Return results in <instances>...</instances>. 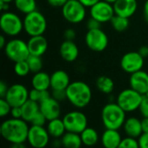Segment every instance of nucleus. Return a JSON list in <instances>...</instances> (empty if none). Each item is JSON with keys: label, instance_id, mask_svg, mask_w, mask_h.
I'll return each instance as SVG.
<instances>
[{"label": "nucleus", "instance_id": "obj_1", "mask_svg": "<svg viewBox=\"0 0 148 148\" xmlns=\"http://www.w3.org/2000/svg\"><path fill=\"white\" fill-rule=\"evenodd\" d=\"M29 122L23 119L10 118L4 121L0 127L2 137L10 144L25 143L28 139Z\"/></svg>", "mask_w": 148, "mask_h": 148}, {"label": "nucleus", "instance_id": "obj_2", "mask_svg": "<svg viewBox=\"0 0 148 148\" xmlns=\"http://www.w3.org/2000/svg\"><path fill=\"white\" fill-rule=\"evenodd\" d=\"M67 100L76 108H86L92 100V90L84 82L75 81L70 82L66 88Z\"/></svg>", "mask_w": 148, "mask_h": 148}, {"label": "nucleus", "instance_id": "obj_3", "mask_svg": "<svg viewBox=\"0 0 148 148\" xmlns=\"http://www.w3.org/2000/svg\"><path fill=\"white\" fill-rule=\"evenodd\" d=\"M126 112L117 102L106 104L101 110V121L106 128L120 129L127 120Z\"/></svg>", "mask_w": 148, "mask_h": 148}, {"label": "nucleus", "instance_id": "obj_4", "mask_svg": "<svg viewBox=\"0 0 148 148\" xmlns=\"http://www.w3.org/2000/svg\"><path fill=\"white\" fill-rule=\"evenodd\" d=\"M47 29L44 15L37 10L28 13L23 18V30L29 36L43 35Z\"/></svg>", "mask_w": 148, "mask_h": 148}, {"label": "nucleus", "instance_id": "obj_5", "mask_svg": "<svg viewBox=\"0 0 148 148\" xmlns=\"http://www.w3.org/2000/svg\"><path fill=\"white\" fill-rule=\"evenodd\" d=\"M0 27L8 36H16L23 30V20L14 12L4 11L0 17Z\"/></svg>", "mask_w": 148, "mask_h": 148}, {"label": "nucleus", "instance_id": "obj_6", "mask_svg": "<svg viewBox=\"0 0 148 148\" xmlns=\"http://www.w3.org/2000/svg\"><path fill=\"white\" fill-rule=\"evenodd\" d=\"M3 49L6 56L14 62L27 60L30 55L28 43L19 38L8 41Z\"/></svg>", "mask_w": 148, "mask_h": 148}, {"label": "nucleus", "instance_id": "obj_7", "mask_svg": "<svg viewBox=\"0 0 148 148\" xmlns=\"http://www.w3.org/2000/svg\"><path fill=\"white\" fill-rule=\"evenodd\" d=\"M142 99L141 94L130 88L122 90L118 95L116 102L126 113H131L139 109Z\"/></svg>", "mask_w": 148, "mask_h": 148}, {"label": "nucleus", "instance_id": "obj_8", "mask_svg": "<svg viewBox=\"0 0 148 148\" xmlns=\"http://www.w3.org/2000/svg\"><path fill=\"white\" fill-rule=\"evenodd\" d=\"M86 8L79 0H68L62 7V14L67 22L76 24L85 19Z\"/></svg>", "mask_w": 148, "mask_h": 148}, {"label": "nucleus", "instance_id": "obj_9", "mask_svg": "<svg viewBox=\"0 0 148 148\" xmlns=\"http://www.w3.org/2000/svg\"><path fill=\"white\" fill-rule=\"evenodd\" d=\"M85 42L89 49L95 52H101L108 45V37L101 28L88 29L85 36Z\"/></svg>", "mask_w": 148, "mask_h": 148}, {"label": "nucleus", "instance_id": "obj_10", "mask_svg": "<svg viewBox=\"0 0 148 148\" xmlns=\"http://www.w3.org/2000/svg\"><path fill=\"white\" fill-rule=\"evenodd\" d=\"M62 121L68 132L81 134L85 128L88 127L87 116L85 114L78 110L67 113L63 116Z\"/></svg>", "mask_w": 148, "mask_h": 148}, {"label": "nucleus", "instance_id": "obj_11", "mask_svg": "<svg viewBox=\"0 0 148 148\" xmlns=\"http://www.w3.org/2000/svg\"><path fill=\"white\" fill-rule=\"evenodd\" d=\"M50 135L44 126L31 125L28 134V143L34 148H44L49 142Z\"/></svg>", "mask_w": 148, "mask_h": 148}, {"label": "nucleus", "instance_id": "obj_12", "mask_svg": "<svg viewBox=\"0 0 148 148\" xmlns=\"http://www.w3.org/2000/svg\"><path fill=\"white\" fill-rule=\"evenodd\" d=\"M29 91L20 83H16L9 87L4 99L11 105V107H21L29 100Z\"/></svg>", "mask_w": 148, "mask_h": 148}, {"label": "nucleus", "instance_id": "obj_13", "mask_svg": "<svg viewBox=\"0 0 148 148\" xmlns=\"http://www.w3.org/2000/svg\"><path fill=\"white\" fill-rule=\"evenodd\" d=\"M145 62V58L138 51H130L126 53L121 59V69L127 73L133 74L141 70Z\"/></svg>", "mask_w": 148, "mask_h": 148}, {"label": "nucleus", "instance_id": "obj_14", "mask_svg": "<svg viewBox=\"0 0 148 148\" xmlns=\"http://www.w3.org/2000/svg\"><path fill=\"white\" fill-rule=\"evenodd\" d=\"M114 15V5L104 0H101L90 7V16L98 20L101 23L110 22Z\"/></svg>", "mask_w": 148, "mask_h": 148}, {"label": "nucleus", "instance_id": "obj_15", "mask_svg": "<svg viewBox=\"0 0 148 148\" xmlns=\"http://www.w3.org/2000/svg\"><path fill=\"white\" fill-rule=\"evenodd\" d=\"M40 111L44 114L48 121L56 118H60L61 115L60 101L50 96L40 103Z\"/></svg>", "mask_w": 148, "mask_h": 148}, {"label": "nucleus", "instance_id": "obj_16", "mask_svg": "<svg viewBox=\"0 0 148 148\" xmlns=\"http://www.w3.org/2000/svg\"><path fill=\"white\" fill-rule=\"evenodd\" d=\"M130 88L136 90L142 95L148 91V73L144 70H139L130 75Z\"/></svg>", "mask_w": 148, "mask_h": 148}, {"label": "nucleus", "instance_id": "obj_17", "mask_svg": "<svg viewBox=\"0 0 148 148\" xmlns=\"http://www.w3.org/2000/svg\"><path fill=\"white\" fill-rule=\"evenodd\" d=\"M115 15L130 18L137 10V0H117L114 4Z\"/></svg>", "mask_w": 148, "mask_h": 148}, {"label": "nucleus", "instance_id": "obj_18", "mask_svg": "<svg viewBox=\"0 0 148 148\" xmlns=\"http://www.w3.org/2000/svg\"><path fill=\"white\" fill-rule=\"evenodd\" d=\"M30 55L42 56L48 49V41L43 35L30 36L27 42Z\"/></svg>", "mask_w": 148, "mask_h": 148}, {"label": "nucleus", "instance_id": "obj_19", "mask_svg": "<svg viewBox=\"0 0 148 148\" xmlns=\"http://www.w3.org/2000/svg\"><path fill=\"white\" fill-rule=\"evenodd\" d=\"M59 53L64 61L68 62H73L79 56V49L74 41L65 40L60 46Z\"/></svg>", "mask_w": 148, "mask_h": 148}, {"label": "nucleus", "instance_id": "obj_20", "mask_svg": "<svg viewBox=\"0 0 148 148\" xmlns=\"http://www.w3.org/2000/svg\"><path fill=\"white\" fill-rule=\"evenodd\" d=\"M121 135L118 129L106 128L101 136V142L106 148H118L121 142Z\"/></svg>", "mask_w": 148, "mask_h": 148}, {"label": "nucleus", "instance_id": "obj_21", "mask_svg": "<svg viewBox=\"0 0 148 148\" xmlns=\"http://www.w3.org/2000/svg\"><path fill=\"white\" fill-rule=\"evenodd\" d=\"M70 82V77L64 70H56L50 75V88L52 90L66 89Z\"/></svg>", "mask_w": 148, "mask_h": 148}, {"label": "nucleus", "instance_id": "obj_22", "mask_svg": "<svg viewBox=\"0 0 148 148\" xmlns=\"http://www.w3.org/2000/svg\"><path fill=\"white\" fill-rule=\"evenodd\" d=\"M123 129L127 136H131L138 139L143 134L141 120H139L136 117L127 118L123 125Z\"/></svg>", "mask_w": 148, "mask_h": 148}, {"label": "nucleus", "instance_id": "obj_23", "mask_svg": "<svg viewBox=\"0 0 148 148\" xmlns=\"http://www.w3.org/2000/svg\"><path fill=\"white\" fill-rule=\"evenodd\" d=\"M31 86L36 89L49 90L50 88V75L43 71L35 73L31 78Z\"/></svg>", "mask_w": 148, "mask_h": 148}, {"label": "nucleus", "instance_id": "obj_24", "mask_svg": "<svg viewBox=\"0 0 148 148\" xmlns=\"http://www.w3.org/2000/svg\"><path fill=\"white\" fill-rule=\"evenodd\" d=\"M50 137L52 138H62V135L67 132L64 122L62 119L56 118L48 121L46 127Z\"/></svg>", "mask_w": 148, "mask_h": 148}, {"label": "nucleus", "instance_id": "obj_25", "mask_svg": "<svg viewBox=\"0 0 148 148\" xmlns=\"http://www.w3.org/2000/svg\"><path fill=\"white\" fill-rule=\"evenodd\" d=\"M22 112H23V119L27 122H30L33 117L40 112V104L36 101H34L30 99L26 101L22 106Z\"/></svg>", "mask_w": 148, "mask_h": 148}, {"label": "nucleus", "instance_id": "obj_26", "mask_svg": "<svg viewBox=\"0 0 148 148\" xmlns=\"http://www.w3.org/2000/svg\"><path fill=\"white\" fill-rule=\"evenodd\" d=\"M62 147L66 148H79L82 147V141L81 134L73 132H66L61 138Z\"/></svg>", "mask_w": 148, "mask_h": 148}, {"label": "nucleus", "instance_id": "obj_27", "mask_svg": "<svg viewBox=\"0 0 148 148\" xmlns=\"http://www.w3.org/2000/svg\"><path fill=\"white\" fill-rule=\"evenodd\" d=\"M80 134H81V138H82V144L85 145V146H87V147L95 146L99 142V140H100L99 134L93 127H88Z\"/></svg>", "mask_w": 148, "mask_h": 148}, {"label": "nucleus", "instance_id": "obj_28", "mask_svg": "<svg viewBox=\"0 0 148 148\" xmlns=\"http://www.w3.org/2000/svg\"><path fill=\"white\" fill-rule=\"evenodd\" d=\"M95 86L97 89L105 95L111 94L114 89V82L113 79L107 75H101L95 81Z\"/></svg>", "mask_w": 148, "mask_h": 148}, {"label": "nucleus", "instance_id": "obj_29", "mask_svg": "<svg viewBox=\"0 0 148 148\" xmlns=\"http://www.w3.org/2000/svg\"><path fill=\"white\" fill-rule=\"evenodd\" d=\"M14 4L18 11L25 15L36 10V0H14Z\"/></svg>", "mask_w": 148, "mask_h": 148}, {"label": "nucleus", "instance_id": "obj_30", "mask_svg": "<svg viewBox=\"0 0 148 148\" xmlns=\"http://www.w3.org/2000/svg\"><path fill=\"white\" fill-rule=\"evenodd\" d=\"M110 23L114 29L117 32H123L129 27V18L119 15H114Z\"/></svg>", "mask_w": 148, "mask_h": 148}, {"label": "nucleus", "instance_id": "obj_31", "mask_svg": "<svg viewBox=\"0 0 148 148\" xmlns=\"http://www.w3.org/2000/svg\"><path fill=\"white\" fill-rule=\"evenodd\" d=\"M27 62L29 64L30 72L35 74L39 71H42V67H43V62L42 59V56H34V55H29V56L27 58Z\"/></svg>", "mask_w": 148, "mask_h": 148}, {"label": "nucleus", "instance_id": "obj_32", "mask_svg": "<svg viewBox=\"0 0 148 148\" xmlns=\"http://www.w3.org/2000/svg\"><path fill=\"white\" fill-rule=\"evenodd\" d=\"M51 96V94L49 92V90H41V89H36L33 88L29 91V99L38 102L39 104L48 99Z\"/></svg>", "mask_w": 148, "mask_h": 148}, {"label": "nucleus", "instance_id": "obj_33", "mask_svg": "<svg viewBox=\"0 0 148 148\" xmlns=\"http://www.w3.org/2000/svg\"><path fill=\"white\" fill-rule=\"evenodd\" d=\"M14 72L16 75L20 77H24L28 75V74L30 73V69L27 61L24 60V61L16 62L14 64Z\"/></svg>", "mask_w": 148, "mask_h": 148}, {"label": "nucleus", "instance_id": "obj_34", "mask_svg": "<svg viewBox=\"0 0 148 148\" xmlns=\"http://www.w3.org/2000/svg\"><path fill=\"white\" fill-rule=\"evenodd\" d=\"M140 147L139 140L137 138H134L131 136H127L121 140L120 144V148H138Z\"/></svg>", "mask_w": 148, "mask_h": 148}, {"label": "nucleus", "instance_id": "obj_35", "mask_svg": "<svg viewBox=\"0 0 148 148\" xmlns=\"http://www.w3.org/2000/svg\"><path fill=\"white\" fill-rule=\"evenodd\" d=\"M11 108H12L11 105L4 98H0V116L1 117H5L8 114H10Z\"/></svg>", "mask_w": 148, "mask_h": 148}, {"label": "nucleus", "instance_id": "obj_36", "mask_svg": "<svg viewBox=\"0 0 148 148\" xmlns=\"http://www.w3.org/2000/svg\"><path fill=\"white\" fill-rule=\"evenodd\" d=\"M48 121L47 118L44 116V114L40 111L38 112L34 117L33 119L30 121V124L31 125H35V126H45L46 122Z\"/></svg>", "mask_w": 148, "mask_h": 148}, {"label": "nucleus", "instance_id": "obj_37", "mask_svg": "<svg viewBox=\"0 0 148 148\" xmlns=\"http://www.w3.org/2000/svg\"><path fill=\"white\" fill-rule=\"evenodd\" d=\"M51 96L57 100L58 101H63L67 100V93L66 89H57V90H52Z\"/></svg>", "mask_w": 148, "mask_h": 148}, {"label": "nucleus", "instance_id": "obj_38", "mask_svg": "<svg viewBox=\"0 0 148 148\" xmlns=\"http://www.w3.org/2000/svg\"><path fill=\"white\" fill-rule=\"evenodd\" d=\"M139 110L143 117H147L148 118V98L143 95V99L141 101V103L140 105Z\"/></svg>", "mask_w": 148, "mask_h": 148}, {"label": "nucleus", "instance_id": "obj_39", "mask_svg": "<svg viewBox=\"0 0 148 148\" xmlns=\"http://www.w3.org/2000/svg\"><path fill=\"white\" fill-rule=\"evenodd\" d=\"M10 115L11 118L15 119H23V112H22V108L21 107H12Z\"/></svg>", "mask_w": 148, "mask_h": 148}, {"label": "nucleus", "instance_id": "obj_40", "mask_svg": "<svg viewBox=\"0 0 148 148\" xmlns=\"http://www.w3.org/2000/svg\"><path fill=\"white\" fill-rule=\"evenodd\" d=\"M101 23L95 19L94 17H90L88 22H87V28L88 29H99L101 28Z\"/></svg>", "mask_w": 148, "mask_h": 148}, {"label": "nucleus", "instance_id": "obj_41", "mask_svg": "<svg viewBox=\"0 0 148 148\" xmlns=\"http://www.w3.org/2000/svg\"><path fill=\"white\" fill-rule=\"evenodd\" d=\"M64 38L65 40H70V41H74V39L76 36V32L73 28H68L65 29L64 33H63Z\"/></svg>", "mask_w": 148, "mask_h": 148}, {"label": "nucleus", "instance_id": "obj_42", "mask_svg": "<svg viewBox=\"0 0 148 148\" xmlns=\"http://www.w3.org/2000/svg\"><path fill=\"white\" fill-rule=\"evenodd\" d=\"M139 145L140 148H148V132L143 133L139 138Z\"/></svg>", "mask_w": 148, "mask_h": 148}, {"label": "nucleus", "instance_id": "obj_43", "mask_svg": "<svg viewBox=\"0 0 148 148\" xmlns=\"http://www.w3.org/2000/svg\"><path fill=\"white\" fill-rule=\"evenodd\" d=\"M47 2L52 7H57V8L61 7L62 8L68 2V0H47Z\"/></svg>", "mask_w": 148, "mask_h": 148}, {"label": "nucleus", "instance_id": "obj_44", "mask_svg": "<svg viewBox=\"0 0 148 148\" xmlns=\"http://www.w3.org/2000/svg\"><path fill=\"white\" fill-rule=\"evenodd\" d=\"M10 86L7 85L6 82H4L3 81H2L0 82V98H4L5 97V95L8 91V88H9Z\"/></svg>", "mask_w": 148, "mask_h": 148}, {"label": "nucleus", "instance_id": "obj_45", "mask_svg": "<svg viewBox=\"0 0 148 148\" xmlns=\"http://www.w3.org/2000/svg\"><path fill=\"white\" fill-rule=\"evenodd\" d=\"M79 1H80L84 6L90 8V7H92L93 5H95L96 3H98V2L101 1V0H79Z\"/></svg>", "mask_w": 148, "mask_h": 148}, {"label": "nucleus", "instance_id": "obj_46", "mask_svg": "<svg viewBox=\"0 0 148 148\" xmlns=\"http://www.w3.org/2000/svg\"><path fill=\"white\" fill-rule=\"evenodd\" d=\"M138 52H139L144 58H147V57H148V46H147V45L141 46V47L140 48V49L138 50Z\"/></svg>", "mask_w": 148, "mask_h": 148}, {"label": "nucleus", "instance_id": "obj_47", "mask_svg": "<svg viewBox=\"0 0 148 148\" xmlns=\"http://www.w3.org/2000/svg\"><path fill=\"white\" fill-rule=\"evenodd\" d=\"M141 126H142V130L143 133L148 132V118L147 117H143L141 120Z\"/></svg>", "mask_w": 148, "mask_h": 148}, {"label": "nucleus", "instance_id": "obj_48", "mask_svg": "<svg viewBox=\"0 0 148 148\" xmlns=\"http://www.w3.org/2000/svg\"><path fill=\"white\" fill-rule=\"evenodd\" d=\"M0 9L3 12L4 11H8L9 10V3H5L0 0Z\"/></svg>", "mask_w": 148, "mask_h": 148}, {"label": "nucleus", "instance_id": "obj_49", "mask_svg": "<svg viewBox=\"0 0 148 148\" xmlns=\"http://www.w3.org/2000/svg\"><path fill=\"white\" fill-rule=\"evenodd\" d=\"M143 13H144V16L145 18L148 21V0H147L144 3V7H143Z\"/></svg>", "mask_w": 148, "mask_h": 148}, {"label": "nucleus", "instance_id": "obj_50", "mask_svg": "<svg viewBox=\"0 0 148 148\" xmlns=\"http://www.w3.org/2000/svg\"><path fill=\"white\" fill-rule=\"evenodd\" d=\"M6 43H7V41L5 39V36L3 35H1L0 36V48L1 49H4Z\"/></svg>", "mask_w": 148, "mask_h": 148}, {"label": "nucleus", "instance_id": "obj_51", "mask_svg": "<svg viewBox=\"0 0 148 148\" xmlns=\"http://www.w3.org/2000/svg\"><path fill=\"white\" fill-rule=\"evenodd\" d=\"M12 148H24L25 147V143H15L11 144Z\"/></svg>", "mask_w": 148, "mask_h": 148}, {"label": "nucleus", "instance_id": "obj_52", "mask_svg": "<svg viewBox=\"0 0 148 148\" xmlns=\"http://www.w3.org/2000/svg\"><path fill=\"white\" fill-rule=\"evenodd\" d=\"M104 1H106V2H108V3H112V4H114L117 0H104Z\"/></svg>", "mask_w": 148, "mask_h": 148}, {"label": "nucleus", "instance_id": "obj_53", "mask_svg": "<svg viewBox=\"0 0 148 148\" xmlns=\"http://www.w3.org/2000/svg\"><path fill=\"white\" fill-rule=\"evenodd\" d=\"M1 1H3V2H5V3H11V2H14V0H1Z\"/></svg>", "mask_w": 148, "mask_h": 148}, {"label": "nucleus", "instance_id": "obj_54", "mask_svg": "<svg viewBox=\"0 0 148 148\" xmlns=\"http://www.w3.org/2000/svg\"><path fill=\"white\" fill-rule=\"evenodd\" d=\"M145 96H146V97H147V98H148V91L147 92V93H146V94H145Z\"/></svg>", "mask_w": 148, "mask_h": 148}]
</instances>
